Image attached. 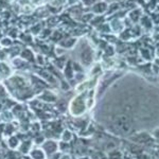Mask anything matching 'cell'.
I'll use <instances>...</instances> for the list:
<instances>
[{"label": "cell", "mask_w": 159, "mask_h": 159, "mask_svg": "<svg viewBox=\"0 0 159 159\" xmlns=\"http://www.w3.org/2000/svg\"><path fill=\"white\" fill-rule=\"evenodd\" d=\"M12 43V40L9 39V38H4L3 40H1V45L3 46V47H9V46H11Z\"/></svg>", "instance_id": "cell-15"}, {"label": "cell", "mask_w": 159, "mask_h": 159, "mask_svg": "<svg viewBox=\"0 0 159 159\" xmlns=\"http://www.w3.org/2000/svg\"><path fill=\"white\" fill-rule=\"evenodd\" d=\"M42 99L46 102H50V103L51 102L56 101V97L53 93H51V92H43V96H42Z\"/></svg>", "instance_id": "cell-8"}, {"label": "cell", "mask_w": 159, "mask_h": 159, "mask_svg": "<svg viewBox=\"0 0 159 159\" xmlns=\"http://www.w3.org/2000/svg\"><path fill=\"white\" fill-rule=\"evenodd\" d=\"M60 159H71V157L69 155H63L61 157H60Z\"/></svg>", "instance_id": "cell-17"}, {"label": "cell", "mask_w": 159, "mask_h": 159, "mask_svg": "<svg viewBox=\"0 0 159 159\" xmlns=\"http://www.w3.org/2000/svg\"><path fill=\"white\" fill-rule=\"evenodd\" d=\"M92 57H93V54H92V51L89 49V48H86V49L81 53V61L84 66L90 65V63L92 61Z\"/></svg>", "instance_id": "cell-4"}, {"label": "cell", "mask_w": 159, "mask_h": 159, "mask_svg": "<svg viewBox=\"0 0 159 159\" xmlns=\"http://www.w3.org/2000/svg\"><path fill=\"white\" fill-rule=\"evenodd\" d=\"M66 2H67V0H53V1H52V6L61 7V6H64Z\"/></svg>", "instance_id": "cell-14"}, {"label": "cell", "mask_w": 159, "mask_h": 159, "mask_svg": "<svg viewBox=\"0 0 159 159\" xmlns=\"http://www.w3.org/2000/svg\"><path fill=\"white\" fill-rule=\"evenodd\" d=\"M107 9H108V6L104 1L96 2L92 6V11H93V13H96V14H103V13L107 11Z\"/></svg>", "instance_id": "cell-5"}, {"label": "cell", "mask_w": 159, "mask_h": 159, "mask_svg": "<svg viewBox=\"0 0 159 159\" xmlns=\"http://www.w3.org/2000/svg\"><path fill=\"white\" fill-rule=\"evenodd\" d=\"M112 129L119 135H127L133 129V122L126 115H119L112 122Z\"/></svg>", "instance_id": "cell-1"}, {"label": "cell", "mask_w": 159, "mask_h": 159, "mask_svg": "<svg viewBox=\"0 0 159 159\" xmlns=\"http://www.w3.org/2000/svg\"><path fill=\"white\" fill-rule=\"evenodd\" d=\"M80 159H89V158H88V157H81Z\"/></svg>", "instance_id": "cell-18"}, {"label": "cell", "mask_w": 159, "mask_h": 159, "mask_svg": "<svg viewBox=\"0 0 159 159\" xmlns=\"http://www.w3.org/2000/svg\"><path fill=\"white\" fill-rule=\"evenodd\" d=\"M0 108H1V105H0Z\"/></svg>", "instance_id": "cell-19"}, {"label": "cell", "mask_w": 159, "mask_h": 159, "mask_svg": "<svg viewBox=\"0 0 159 159\" xmlns=\"http://www.w3.org/2000/svg\"><path fill=\"white\" fill-rule=\"evenodd\" d=\"M29 154L32 159H46V154L43 148H31Z\"/></svg>", "instance_id": "cell-6"}, {"label": "cell", "mask_w": 159, "mask_h": 159, "mask_svg": "<svg viewBox=\"0 0 159 159\" xmlns=\"http://www.w3.org/2000/svg\"><path fill=\"white\" fill-rule=\"evenodd\" d=\"M87 109V102L86 98L81 94V96L76 97L72 100V102L70 103L69 106V110H70L71 115L74 117H79L81 115H83Z\"/></svg>", "instance_id": "cell-2"}, {"label": "cell", "mask_w": 159, "mask_h": 159, "mask_svg": "<svg viewBox=\"0 0 159 159\" xmlns=\"http://www.w3.org/2000/svg\"><path fill=\"white\" fill-rule=\"evenodd\" d=\"M7 144L11 148H16L19 145V140L16 137H11L7 141Z\"/></svg>", "instance_id": "cell-11"}, {"label": "cell", "mask_w": 159, "mask_h": 159, "mask_svg": "<svg viewBox=\"0 0 159 159\" xmlns=\"http://www.w3.org/2000/svg\"><path fill=\"white\" fill-rule=\"evenodd\" d=\"M71 139H72V133L69 129H65L63 132V134H61V140L64 142H69Z\"/></svg>", "instance_id": "cell-9"}, {"label": "cell", "mask_w": 159, "mask_h": 159, "mask_svg": "<svg viewBox=\"0 0 159 159\" xmlns=\"http://www.w3.org/2000/svg\"><path fill=\"white\" fill-rule=\"evenodd\" d=\"M74 43H75V39H74V38H68L67 40H65L64 43H61V45H63V47L71 48L74 45Z\"/></svg>", "instance_id": "cell-12"}, {"label": "cell", "mask_w": 159, "mask_h": 159, "mask_svg": "<svg viewBox=\"0 0 159 159\" xmlns=\"http://www.w3.org/2000/svg\"><path fill=\"white\" fill-rule=\"evenodd\" d=\"M109 159H122V155L120 152H117V151H114L112 153H110Z\"/></svg>", "instance_id": "cell-13"}, {"label": "cell", "mask_w": 159, "mask_h": 159, "mask_svg": "<svg viewBox=\"0 0 159 159\" xmlns=\"http://www.w3.org/2000/svg\"><path fill=\"white\" fill-rule=\"evenodd\" d=\"M10 71L11 69L6 63H0V78H7L10 74Z\"/></svg>", "instance_id": "cell-7"}, {"label": "cell", "mask_w": 159, "mask_h": 159, "mask_svg": "<svg viewBox=\"0 0 159 159\" xmlns=\"http://www.w3.org/2000/svg\"><path fill=\"white\" fill-rule=\"evenodd\" d=\"M129 16V18L133 20V21H138L139 18H140V16H141L140 10H135V11L130 12Z\"/></svg>", "instance_id": "cell-10"}, {"label": "cell", "mask_w": 159, "mask_h": 159, "mask_svg": "<svg viewBox=\"0 0 159 159\" xmlns=\"http://www.w3.org/2000/svg\"><path fill=\"white\" fill-rule=\"evenodd\" d=\"M82 1L84 2V4L87 7H91V6H93L94 3L97 2V0H82Z\"/></svg>", "instance_id": "cell-16"}, {"label": "cell", "mask_w": 159, "mask_h": 159, "mask_svg": "<svg viewBox=\"0 0 159 159\" xmlns=\"http://www.w3.org/2000/svg\"><path fill=\"white\" fill-rule=\"evenodd\" d=\"M58 148H60V143L56 142L54 140H46L42 145V148L43 152H45V154L49 156L57 153Z\"/></svg>", "instance_id": "cell-3"}]
</instances>
